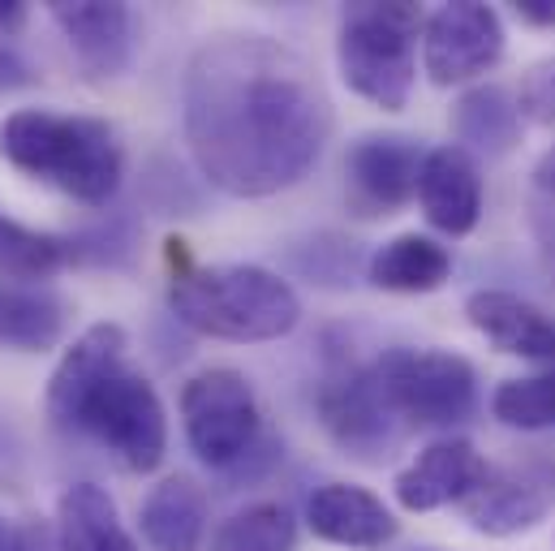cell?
Wrapping results in <instances>:
<instances>
[{
    "mask_svg": "<svg viewBox=\"0 0 555 551\" xmlns=\"http://www.w3.org/2000/svg\"><path fill=\"white\" fill-rule=\"evenodd\" d=\"M181 126L198 172L229 198H272L310 177L332 142L314 65L272 35L207 39L181 82Z\"/></svg>",
    "mask_w": 555,
    "mask_h": 551,
    "instance_id": "obj_1",
    "label": "cell"
},
{
    "mask_svg": "<svg viewBox=\"0 0 555 551\" xmlns=\"http://www.w3.org/2000/svg\"><path fill=\"white\" fill-rule=\"evenodd\" d=\"M43 410L61 431L95 439L130 474H155L168 457V413L155 384L130 362L121 323H91L61 354Z\"/></svg>",
    "mask_w": 555,
    "mask_h": 551,
    "instance_id": "obj_2",
    "label": "cell"
},
{
    "mask_svg": "<svg viewBox=\"0 0 555 551\" xmlns=\"http://www.w3.org/2000/svg\"><path fill=\"white\" fill-rule=\"evenodd\" d=\"M168 310L198 336L229 345L280 341L301 323L297 289L259 264H194L185 242H168Z\"/></svg>",
    "mask_w": 555,
    "mask_h": 551,
    "instance_id": "obj_3",
    "label": "cell"
},
{
    "mask_svg": "<svg viewBox=\"0 0 555 551\" xmlns=\"http://www.w3.org/2000/svg\"><path fill=\"white\" fill-rule=\"evenodd\" d=\"M0 155L22 177L87 207H104L126 177V146L108 121L56 108L9 113L0 121Z\"/></svg>",
    "mask_w": 555,
    "mask_h": 551,
    "instance_id": "obj_4",
    "label": "cell"
},
{
    "mask_svg": "<svg viewBox=\"0 0 555 551\" xmlns=\"http://www.w3.org/2000/svg\"><path fill=\"white\" fill-rule=\"evenodd\" d=\"M422 26L426 13L417 4H349L336 35V65L345 87L384 113H401L417 82Z\"/></svg>",
    "mask_w": 555,
    "mask_h": 551,
    "instance_id": "obj_5",
    "label": "cell"
},
{
    "mask_svg": "<svg viewBox=\"0 0 555 551\" xmlns=\"http://www.w3.org/2000/svg\"><path fill=\"white\" fill-rule=\"evenodd\" d=\"M375 388L410 431H452L478 410V371L452 349H388L371 362Z\"/></svg>",
    "mask_w": 555,
    "mask_h": 551,
    "instance_id": "obj_6",
    "label": "cell"
},
{
    "mask_svg": "<svg viewBox=\"0 0 555 551\" xmlns=\"http://www.w3.org/2000/svg\"><path fill=\"white\" fill-rule=\"evenodd\" d=\"M181 426L190 452L211 470H237L259 444V397L233 367H207L181 388Z\"/></svg>",
    "mask_w": 555,
    "mask_h": 551,
    "instance_id": "obj_7",
    "label": "cell"
},
{
    "mask_svg": "<svg viewBox=\"0 0 555 551\" xmlns=\"http://www.w3.org/2000/svg\"><path fill=\"white\" fill-rule=\"evenodd\" d=\"M504 22L491 4L452 0L426 13L422 26V69L435 87H465L487 78L504 61Z\"/></svg>",
    "mask_w": 555,
    "mask_h": 551,
    "instance_id": "obj_8",
    "label": "cell"
},
{
    "mask_svg": "<svg viewBox=\"0 0 555 551\" xmlns=\"http://www.w3.org/2000/svg\"><path fill=\"white\" fill-rule=\"evenodd\" d=\"M555 513V457L530 452L487 474V483L465 500L469 530L487 539H517Z\"/></svg>",
    "mask_w": 555,
    "mask_h": 551,
    "instance_id": "obj_9",
    "label": "cell"
},
{
    "mask_svg": "<svg viewBox=\"0 0 555 551\" xmlns=\"http://www.w3.org/2000/svg\"><path fill=\"white\" fill-rule=\"evenodd\" d=\"M319 413H323L327 435L345 448V457H358L371 465L388 461L392 448L405 439V426L392 418V410L384 406V397L375 388L371 362L349 367L345 375L327 380L319 393Z\"/></svg>",
    "mask_w": 555,
    "mask_h": 551,
    "instance_id": "obj_10",
    "label": "cell"
},
{
    "mask_svg": "<svg viewBox=\"0 0 555 551\" xmlns=\"http://www.w3.org/2000/svg\"><path fill=\"white\" fill-rule=\"evenodd\" d=\"M48 17L65 35L78 69L91 82H113L130 69L139 48V22L130 4L117 0H56L48 4Z\"/></svg>",
    "mask_w": 555,
    "mask_h": 551,
    "instance_id": "obj_11",
    "label": "cell"
},
{
    "mask_svg": "<svg viewBox=\"0 0 555 551\" xmlns=\"http://www.w3.org/2000/svg\"><path fill=\"white\" fill-rule=\"evenodd\" d=\"M426 151L405 134H362L345 155L349 203L362 216H397L417 198V172Z\"/></svg>",
    "mask_w": 555,
    "mask_h": 551,
    "instance_id": "obj_12",
    "label": "cell"
},
{
    "mask_svg": "<svg viewBox=\"0 0 555 551\" xmlns=\"http://www.w3.org/2000/svg\"><path fill=\"white\" fill-rule=\"evenodd\" d=\"M487 474H491L487 457L469 439L448 435V439H435L417 452L397 474L392 491H397V504L405 513H435L448 504H465L487 483Z\"/></svg>",
    "mask_w": 555,
    "mask_h": 551,
    "instance_id": "obj_13",
    "label": "cell"
},
{
    "mask_svg": "<svg viewBox=\"0 0 555 551\" xmlns=\"http://www.w3.org/2000/svg\"><path fill=\"white\" fill-rule=\"evenodd\" d=\"M417 207L443 238H469L482 220V168L456 142L430 146L417 172Z\"/></svg>",
    "mask_w": 555,
    "mask_h": 551,
    "instance_id": "obj_14",
    "label": "cell"
},
{
    "mask_svg": "<svg viewBox=\"0 0 555 551\" xmlns=\"http://www.w3.org/2000/svg\"><path fill=\"white\" fill-rule=\"evenodd\" d=\"M465 319L491 349L521 362L555 367V315L534 306L530 297L508 289H478L465 297Z\"/></svg>",
    "mask_w": 555,
    "mask_h": 551,
    "instance_id": "obj_15",
    "label": "cell"
},
{
    "mask_svg": "<svg viewBox=\"0 0 555 551\" xmlns=\"http://www.w3.org/2000/svg\"><path fill=\"white\" fill-rule=\"evenodd\" d=\"M306 526L314 539L353 551H384L401 530L397 513L358 483H323L306 500Z\"/></svg>",
    "mask_w": 555,
    "mask_h": 551,
    "instance_id": "obj_16",
    "label": "cell"
},
{
    "mask_svg": "<svg viewBox=\"0 0 555 551\" xmlns=\"http://www.w3.org/2000/svg\"><path fill=\"white\" fill-rule=\"evenodd\" d=\"M521 104L508 87L500 82H482L469 87L456 104H452V134L456 146L482 159H504L517 142H521Z\"/></svg>",
    "mask_w": 555,
    "mask_h": 551,
    "instance_id": "obj_17",
    "label": "cell"
},
{
    "mask_svg": "<svg viewBox=\"0 0 555 551\" xmlns=\"http://www.w3.org/2000/svg\"><path fill=\"white\" fill-rule=\"evenodd\" d=\"M56 551H139V543L100 483H74L56 500Z\"/></svg>",
    "mask_w": 555,
    "mask_h": 551,
    "instance_id": "obj_18",
    "label": "cell"
},
{
    "mask_svg": "<svg viewBox=\"0 0 555 551\" xmlns=\"http://www.w3.org/2000/svg\"><path fill=\"white\" fill-rule=\"evenodd\" d=\"M142 539L155 551H198L207 535V496L194 478H159L142 500Z\"/></svg>",
    "mask_w": 555,
    "mask_h": 551,
    "instance_id": "obj_19",
    "label": "cell"
},
{
    "mask_svg": "<svg viewBox=\"0 0 555 551\" xmlns=\"http://www.w3.org/2000/svg\"><path fill=\"white\" fill-rule=\"evenodd\" d=\"M69 302L43 284H0V349L48 354L61 345Z\"/></svg>",
    "mask_w": 555,
    "mask_h": 551,
    "instance_id": "obj_20",
    "label": "cell"
},
{
    "mask_svg": "<svg viewBox=\"0 0 555 551\" xmlns=\"http://www.w3.org/2000/svg\"><path fill=\"white\" fill-rule=\"evenodd\" d=\"M366 276L384 293H435L452 276V251L426 233H397L371 255Z\"/></svg>",
    "mask_w": 555,
    "mask_h": 551,
    "instance_id": "obj_21",
    "label": "cell"
},
{
    "mask_svg": "<svg viewBox=\"0 0 555 551\" xmlns=\"http://www.w3.org/2000/svg\"><path fill=\"white\" fill-rule=\"evenodd\" d=\"M74 259V242L0 212V284H43Z\"/></svg>",
    "mask_w": 555,
    "mask_h": 551,
    "instance_id": "obj_22",
    "label": "cell"
},
{
    "mask_svg": "<svg viewBox=\"0 0 555 551\" xmlns=\"http://www.w3.org/2000/svg\"><path fill=\"white\" fill-rule=\"evenodd\" d=\"M211 551H297V517L276 500L246 504L216 526Z\"/></svg>",
    "mask_w": 555,
    "mask_h": 551,
    "instance_id": "obj_23",
    "label": "cell"
},
{
    "mask_svg": "<svg viewBox=\"0 0 555 551\" xmlns=\"http://www.w3.org/2000/svg\"><path fill=\"white\" fill-rule=\"evenodd\" d=\"M491 413L513 431H552L555 426V367L539 375L504 380L491 393Z\"/></svg>",
    "mask_w": 555,
    "mask_h": 551,
    "instance_id": "obj_24",
    "label": "cell"
},
{
    "mask_svg": "<svg viewBox=\"0 0 555 551\" xmlns=\"http://www.w3.org/2000/svg\"><path fill=\"white\" fill-rule=\"evenodd\" d=\"M526 225L534 238V251L555 284V146L539 155L530 185H526Z\"/></svg>",
    "mask_w": 555,
    "mask_h": 551,
    "instance_id": "obj_25",
    "label": "cell"
},
{
    "mask_svg": "<svg viewBox=\"0 0 555 551\" xmlns=\"http://www.w3.org/2000/svg\"><path fill=\"white\" fill-rule=\"evenodd\" d=\"M517 104H521V117H530V121L555 130V52L543 56V61H534V65L521 74Z\"/></svg>",
    "mask_w": 555,
    "mask_h": 551,
    "instance_id": "obj_26",
    "label": "cell"
},
{
    "mask_svg": "<svg viewBox=\"0 0 555 551\" xmlns=\"http://www.w3.org/2000/svg\"><path fill=\"white\" fill-rule=\"evenodd\" d=\"M30 82H35V69H30L13 48L0 43V91H22V87H30Z\"/></svg>",
    "mask_w": 555,
    "mask_h": 551,
    "instance_id": "obj_27",
    "label": "cell"
},
{
    "mask_svg": "<svg viewBox=\"0 0 555 551\" xmlns=\"http://www.w3.org/2000/svg\"><path fill=\"white\" fill-rule=\"evenodd\" d=\"M517 17L539 30H555V0H517Z\"/></svg>",
    "mask_w": 555,
    "mask_h": 551,
    "instance_id": "obj_28",
    "label": "cell"
},
{
    "mask_svg": "<svg viewBox=\"0 0 555 551\" xmlns=\"http://www.w3.org/2000/svg\"><path fill=\"white\" fill-rule=\"evenodd\" d=\"M9 551H48V530L35 526V522H17L13 526V543Z\"/></svg>",
    "mask_w": 555,
    "mask_h": 551,
    "instance_id": "obj_29",
    "label": "cell"
},
{
    "mask_svg": "<svg viewBox=\"0 0 555 551\" xmlns=\"http://www.w3.org/2000/svg\"><path fill=\"white\" fill-rule=\"evenodd\" d=\"M22 26H26V4L0 0V35H17Z\"/></svg>",
    "mask_w": 555,
    "mask_h": 551,
    "instance_id": "obj_30",
    "label": "cell"
},
{
    "mask_svg": "<svg viewBox=\"0 0 555 551\" xmlns=\"http://www.w3.org/2000/svg\"><path fill=\"white\" fill-rule=\"evenodd\" d=\"M13 526H17V522L0 517V551H9V543H13Z\"/></svg>",
    "mask_w": 555,
    "mask_h": 551,
    "instance_id": "obj_31",
    "label": "cell"
}]
</instances>
